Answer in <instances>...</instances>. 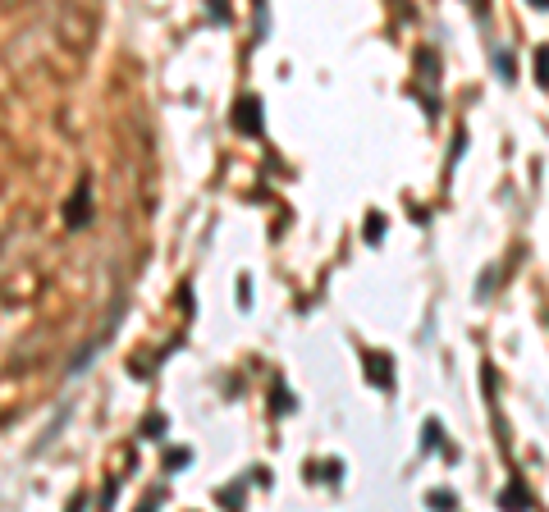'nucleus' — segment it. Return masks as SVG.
I'll list each match as a JSON object with an SVG mask.
<instances>
[{
  "label": "nucleus",
  "instance_id": "nucleus-1",
  "mask_svg": "<svg viewBox=\"0 0 549 512\" xmlns=\"http://www.w3.org/2000/svg\"><path fill=\"white\" fill-rule=\"evenodd\" d=\"M234 128H243L247 138H256V133H261V101H256V96H247V101L234 110Z\"/></svg>",
  "mask_w": 549,
  "mask_h": 512
},
{
  "label": "nucleus",
  "instance_id": "nucleus-2",
  "mask_svg": "<svg viewBox=\"0 0 549 512\" xmlns=\"http://www.w3.org/2000/svg\"><path fill=\"white\" fill-rule=\"evenodd\" d=\"M371 380L384 384V389L394 384V375H389V357H371Z\"/></svg>",
  "mask_w": 549,
  "mask_h": 512
},
{
  "label": "nucleus",
  "instance_id": "nucleus-3",
  "mask_svg": "<svg viewBox=\"0 0 549 512\" xmlns=\"http://www.w3.org/2000/svg\"><path fill=\"white\" fill-rule=\"evenodd\" d=\"M495 64H499V74H504V83H512V55L504 51V46L495 51Z\"/></svg>",
  "mask_w": 549,
  "mask_h": 512
},
{
  "label": "nucleus",
  "instance_id": "nucleus-4",
  "mask_svg": "<svg viewBox=\"0 0 549 512\" xmlns=\"http://www.w3.org/2000/svg\"><path fill=\"white\" fill-rule=\"evenodd\" d=\"M522 503H526V494H522V485H512V489H508V494H504V508H508V512H517V508H522Z\"/></svg>",
  "mask_w": 549,
  "mask_h": 512
},
{
  "label": "nucleus",
  "instance_id": "nucleus-5",
  "mask_svg": "<svg viewBox=\"0 0 549 512\" xmlns=\"http://www.w3.org/2000/svg\"><path fill=\"white\" fill-rule=\"evenodd\" d=\"M540 87H549V51H540Z\"/></svg>",
  "mask_w": 549,
  "mask_h": 512
},
{
  "label": "nucleus",
  "instance_id": "nucleus-6",
  "mask_svg": "<svg viewBox=\"0 0 549 512\" xmlns=\"http://www.w3.org/2000/svg\"><path fill=\"white\" fill-rule=\"evenodd\" d=\"M78 508H83V503H74V508H69V512H78Z\"/></svg>",
  "mask_w": 549,
  "mask_h": 512
}]
</instances>
